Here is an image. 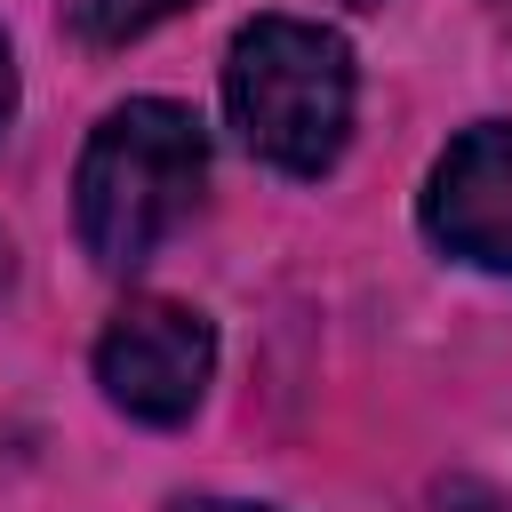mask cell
<instances>
[{
    "mask_svg": "<svg viewBox=\"0 0 512 512\" xmlns=\"http://www.w3.org/2000/svg\"><path fill=\"white\" fill-rule=\"evenodd\" d=\"M200 176H208V144H200V120L184 104L136 96L120 112H104L88 152H80V176H72L80 248L104 272L144 264L184 224V208L200 200Z\"/></svg>",
    "mask_w": 512,
    "mask_h": 512,
    "instance_id": "1",
    "label": "cell"
},
{
    "mask_svg": "<svg viewBox=\"0 0 512 512\" xmlns=\"http://www.w3.org/2000/svg\"><path fill=\"white\" fill-rule=\"evenodd\" d=\"M240 144L288 176H320L352 136V48L304 16H256L224 64Z\"/></svg>",
    "mask_w": 512,
    "mask_h": 512,
    "instance_id": "2",
    "label": "cell"
},
{
    "mask_svg": "<svg viewBox=\"0 0 512 512\" xmlns=\"http://www.w3.org/2000/svg\"><path fill=\"white\" fill-rule=\"evenodd\" d=\"M208 368H216V328L168 296H136L96 344V384L136 424H184L208 392Z\"/></svg>",
    "mask_w": 512,
    "mask_h": 512,
    "instance_id": "3",
    "label": "cell"
},
{
    "mask_svg": "<svg viewBox=\"0 0 512 512\" xmlns=\"http://www.w3.org/2000/svg\"><path fill=\"white\" fill-rule=\"evenodd\" d=\"M424 232L480 272H512V128L504 120H480L440 152L424 184Z\"/></svg>",
    "mask_w": 512,
    "mask_h": 512,
    "instance_id": "4",
    "label": "cell"
},
{
    "mask_svg": "<svg viewBox=\"0 0 512 512\" xmlns=\"http://www.w3.org/2000/svg\"><path fill=\"white\" fill-rule=\"evenodd\" d=\"M184 0H72V32L80 40H96V48H128V40H144L160 16H176Z\"/></svg>",
    "mask_w": 512,
    "mask_h": 512,
    "instance_id": "5",
    "label": "cell"
},
{
    "mask_svg": "<svg viewBox=\"0 0 512 512\" xmlns=\"http://www.w3.org/2000/svg\"><path fill=\"white\" fill-rule=\"evenodd\" d=\"M16 120V56H8V40H0V128Z\"/></svg>",
    "mask_w": 512,
    "mask_h": 512,
    "instance_id": "6",
    "label": "cell"
},
{
    "mask_svg": "<svg viewBox=\"0 0 512 512\" xmlns=\"http://www.w3.org/2000/svg\"><path fill=\"white\" fill-rule=\"evenodd\" d=\"M176 512H272V504H232V496H184Z\"/></svg>",
    "mask_w": 512,
    "mask_h": 512,
    "instance_id": "7",
    "label": "cell"
},
{
    "mask_svg": "<svg viewBox=\"0 0 512 512\" xmlns=\"http://www.w3.org/2000/svg\"><path fill=\"white\" fill-rule=\"evenodd\" d=\"M8 280H16V264H8V240H0V296H8Z\"/></svg>",
    "mask_w": 512,
    "mask_h": 512,
    "instance_id": "8",
    "label": "cell"
}]
</instances>
